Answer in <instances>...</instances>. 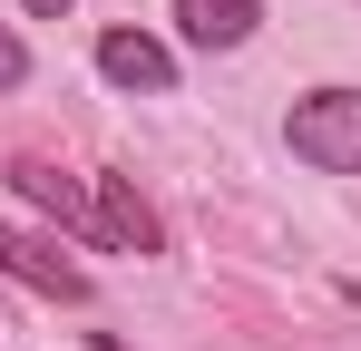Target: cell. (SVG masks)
Instances as JSON below:
<instances>
[{
    "instance_id": "cell-1",
    "label": "cell",
    "mask_w": 361,
    "mask_h": 351,
    "mask_svg": "<svg viewBox=\"0 0 361 351\" xmlns=\"http://www.w3.org/2000/svg\"><path fill=\"white\" fill-rule=\"evenodd\" d=\"M293 156L302 166H322V176H361V88H312L293 108Z\"/></svg>"
},
{
    "instance_id": "cell-2",
    "label": "cell",
    "mask_w": 361,
    "mask_h": 351,
    "mask_svg": "<svg viewBox=\"0 0 361 351\" xmlns=\"http://www.w3.org/2000/svg\"><path fill=\"white\" fill-rule=\"evenodd\" d=\"M0 273L30 283V292H49V302H88V273L68 254H49V244H30V234H10V225H0Z\"/></svg>"
},
{
    "instance_id": "cell-3",
    "label": "cell",
    "mask_w": 361,
    "mask_h": 351,
    "mask_svg": "<svg viewBox=\"0 0 361 351\" xmlns=\"http://www.w3.org/2000/svg\"><path fill=\"white\" fill-rule=\"evenodd\" d=\"M98 68H108V88H137V98H166L176 88V58L157 49L147 30H108L98 39Z\"/></svg>"
},
{
    "instance_id": "cell-4",
    "label": "cell",
    "mask_w": 361,
    "mask_h": 351,
    "mask_svg": "<svg viewBox=\"0 0 361 351\" xmlns=\"http://www.w3.org/2000/svg\"><path fill=\"white\" fill-rule=\"evenodd\" d=\"M176 30L195 49H244L254 39V0H176Z\"/></svg>"
},
{
    "instance_id": "cell-5",
    "label": "cell",
    "mask_w": 361,
    "mask_h": 351,
    "mask_svg": "<svg viewBox=\"0 0 361 351\" xmlns=\"http://www.w3.org/2000/svg\"><path fill=\"white\" fill-rule=\"evenodd\" d=\"M20 78H30V49H20V39L0 30V88H20Z\"/></svg>"
},
{
    "instance_id": "cell-6",
    "label": "cell",
    "mask_w": 361,
    "mask_h": 351,
    "mask_svg": "<svg viewBox=\"0 0 361 351\" xmlns=\"http://www.w3.org/2000/svg\"><path fill=\"white\" fill-rule=\"evenodd\" d=\"M30 10H39V20H59V10H68V0H30Z\"/></svg>"
},
{
    "instance_id": "cell-7",
    "label": "cell",
    "mask_w": 361,
    "mask_h": 351,
    "mask_svg": "<svg viewBox=\"0 0 361 351\" xmlns=\"http://www.w3.org/2000/svg\"><path fill=\"white\" fill-rule=\"evenodd\" d=\"M98 351H118V342H98Z\"/></svg>"
}]
</instances>
